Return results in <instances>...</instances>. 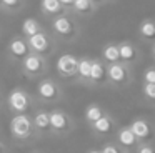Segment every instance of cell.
Masks as SVG:
<instances>
[{"label":"cell","mask_w":155,"mask_h":153,"mask_svg":"<svg viewBox=\"0 0 155 153\" xmlns=\"http://www.w3.org/2000/svg\"><path fill=\"white\" fill-rule=\"evenodd\" d=\"M88 153H100V151H97V150H92V151H88Z\"/></svg>","instance_id":"d6a6232c"},{"label":"cell","mask_w":155,"mask_h":153,"mask_svg":"<svg viewBox=\"0 0 155 153\" xmlns=\"http://www.w3.org/2000/svg\"><path fill=\"white\" fill-rule=\"evenodd\" d=\"M0 12H2V0H0Z\"/></svg>","instance_id":"836d02e7"},{"label":"cell","mask_w":155,"mask_h":153,"mask_svg":"<svg viewBox=\"0 0 155 153\" xmlns=\"http://www.w3.org/2000/svg\"><path fill=\"white\" fill-rule=\"evenodd\" d=\"M143 83H155V67H147L143 70Z\"/></svg>","instance_id":"484cf974"},{"label":"cell","mask_w":155,"mask_h":153,"mask_svg":"<svg viewBox=\"0 0 155 153\" xmlns=\"http://www.w3.org/2000/svg\"><path fill=\"white\" fill-rule=\"evenodd\" d=\"M4 151V146H2V143H0V153Z\"/></svg>","instance_id":"1f68e13d"},{"label":"cell","mask_w":155,"mask_h":153,"mask_svg":"<svg viewBox=\"0 0 155 153\" xmlns=\"http://www.w3.org/2000/svg\"><path fill=\"white\" fill-rule=\"evenodd\" d=\"M137 153H155V146L148 145V143H142L137 146Z\"/></svg>","instance_id":"4316f807"},{"label":"cell","mask_w":155,"mask_h":153,"mask_svg":"<svg viewBox=\"0 0 155 153\" xmlns=\"http://www.w3.org/2000/svg\"><path fill=\"white\" fill-rule=\"evenodd\" d=\"M50 27L54 35L57 38L64 40V42H74L80 35V23L72 12H65L62 15L52 18Z\"/></svg>","instance_id":"6da1fadb"},{"label":"cell","mask_w":155,"mask_h":153,"mask_svg":"<svg viewBox=\"0 0 155 153\" xmlns=\"http://www.w3.org/2000/svg\"><path fill=\"white\" fill-rule=\"evenodd\" d=\"M150 53H152V58L155 60V42L152 43V48H150Z\"/></svg>","instance_id":"4dcf8cb0"},{"label":"cell","mask_w":155,"mask_h":153,"mask_svg":"<svg viewBox=\"0 0 155 153\" xmlns=\"http://www.w3.org/2000/svg\"><path fill=\"white\" fill-rule=\"evenodd\" d=\"M37 95L40 96L42 100H47V102L57 100L58 96H60V88H58V85L54 82V80L45 78L37 85Z\"/></svg>","instance_id":"8fae6325"},{"label":"cell","mask_w":155,"mask_h":153,"mask_svg":"<svg viewBox=\"0 0 155 153\" xmlns=\"http://www.w3.org/2000/svg\"><path fill=\"white\" fill-rule=\"evenodd\" d=\"M142 93L148 102H155V83H143Z\"/></svg>","instance_id":"d4e9b609"},{"label":"cell","mask_w":155,"mask_h":153,"mask_svg":"<svg viewBox=\"0 0 155 153\" xmlns=\"http://www.w3.org/2000/svg\"><path fill=\"white\" fill-rule=\"evenodd\" d=\"M102 115H104V110H102L98 105H95V103L88 105L87 110H85V118H87V122H90V123L97 122Z\"/></svg>","instance_id":"603a6c76"},{"label":"cell","mask_w":155,"mask_h":153,"mask_svg":"<svg viewBox=\"0 0 155 153\" xmlns=\"http://www.w3.org/2000/svg\"><path fill=\"white\" fill-rule=\"evenodd\" d=\"M7 53L12 60H24L25 57L30 53V48H28V43L27 38L22 35H15L8 40L7 43Z\"/></svg>","instance_id":"8992f818"},{"label":"cell","mask_w":155,"mask_h":153,"mask_svg":"<svg viewBox=\"0 0 155 153\" xmlns=\"http://www.w3.org/2000/svg\"><path fill=\"white\" fill-rule=\"evenodd\" d=\"M102 62L104 63H117L120 62V55H118V43L108 42L102 48Z\"/></svg>","instance_id":"e0dca14e"},{"label":"cell","mask_w":155,"mask_h":153,"mask_svg":"<svg viewBox=\"0 0 155 153\" xmlns=\"http://www.w3.org/2000/svg\"><path fill=\"white\" fill-rule=\"evenodd\" d=\"M34 125L38 130H48L50 128V118H48V113L40 112L34 116Z\"/></svg>","instance_id":"cb8c5ba5"},{"label":"cell","mask_w":155,"mask_h":153,"mask_svg":"<svg viewBox=\"0 0 155 153\" xmlns=\"http://www.w3.org/2000/svg\"><path fill=\"white\" fill-rule=\"evenodd\" d=\"M90 68H92V58H78V65H77V76L82 82H88L90 78Z\"/></svg>","instance_id":"44dd1931"},{"label":"cell","mask_w":155,"mask_h":153,"mask_svg":"<svg viewBox=\"0 0 155 153\" xmlns=\"http://www.w3.org/2000/svg\"><path fill=\"white\" fill-rule=\"evenodd\" d=\"M92 125H94V130L97 133L107 135V133H110L112 128H114V120H112L108 115H102L100 118H98L97 122H94Z\"/></svg>","instance_id":"ffe728a7"},{"label":"cell","mask_w":155,"mask_h":153,"mask_svg":"<svg viewBox=\"0 0 155 153\" xmlns=\"http://www.w3.org/2000/svg\"><path fill=\"white\" fill-rule=\"evenodd\" d=\"M10 132L15 138H20V140L28 138V136H30V132H32L30 118H28L27 115H24V113L15 115L10 122Z\"/></svg>","instance_id":"ba28073f"},{"label":"cell","mask_w":155,"mask_h":153,"mask_svg":"<svg viewBox=\"0 0 155 153\" xmlns=\"http://www.w3.org/2000/svg\"><path fill=\"white\" fill-rule=\"evenodd\" d=\"M88 83H95V85L107 83V63H104L98 58H92V68H90Z\"/></svg>","instance_id":"7c38bea8"},{"label":"cell","mask_w":155,"mask_h":153,"mask_svg":"<svg viewBox=\"0 0 155 153\" xmlns=\"http://www.w3.org/2000/svg\"><path fill=\"white\" fill-rule=\"evenodd\" d=\"M108 2H110V0H108Z\"/></svg>","instance_id":"74e56055"},{"label":"cell","mask_w":155,"mask_h":153,"mask_svg":"<svg viewBox=\"0 0 155 153\" xmlns=\"http://www.w3.org/2000/svg\"><path fill=\"white\" fill-rule=\"evenodd\" d=\"M77 65H78L77 57L72 55V53H64L57 60V72L65 78H74V76H77Z\"/></svg>","instance_id":"9c48e42d"},{"label":"cell","mask_w":155,"mask_h":153,"mask_svg":"<svg viewBox=\"0 0 155 153\" xmlns=\"http://www.w3.org/2000/svg\"><path fill=\"white\" fill-rule=\"evenodd\" d=\"M153 62H155V60H153ZM153 67H155V65H153Z\"/></svg>","instance_id":"8d00e7d4"},{"label":"cell","mask_w":155,"mask_h":153,"mask_svg":"<svg viewBox=\"0 0 155 153\" xmlns=\"http://www.w3.org/2000/svg\"><path fill=\"white\" fill-rule=\"evenodd\" d=\"M67 10L60 5L58 0H40V13L45 17L47 20H52L55 17L65 13Z\"/></svg>","instance_id":"5bb4252c"},{"label":"cell","mask_w":155,"mask_h":153,"mask_svg":"<svg viewBox=\"0 0 155 153\" xmlns=\"http://www.w3.org/2000/svg\"><path fill=\"white\" fill-rule=\"evenodd\" d=\"M47 70V60L45 57L37 55V53H28L24 60H22V72L28 76H37Z\"/></svg>","instance_id":"5b68a950"},{"label":"cell","mask_w":155,"mask_h":153,"mask_svg":"<svg viewBox=\"0 0 155 153\" xmlns=\"http://www.w3.org/2000/svg\"><path fill=\"white\" fill-rule=\"evenodd\" d=\"M137 33L142 42L152 45L155 42V18H143L138 23Z\"/></svg>","instance_id":"4fadbf2b"},{"label":"cell","mask_w":155,"mask_h":153,"mask_svg":"<svg viewBox=\"0 0 155 153\" xmlns=\"http://www.w3.org/2000/svg\"><path fill=\"white\" fill-rule=\"evenodd\" d=\"M118 55H120V62L127 63L128 67H134L135 63L140 62L142 50L132 40H122L118 42Z\"/></svg>","instance_id":"277c9868"},{"label":"cell","mask_w":155,"mask_h":153,"mask_svg":"<svg viewBox=\"0 0 155 153\" xmlns=\"http://www.w3.org/2000/svg\"><path fill=\"white\" fill-rule=\"evenodd\" d=\"M117 140H118V143H120L122 146H125V148H132V146H135L138 143V140L135 138V135L132 133V130L128 128V126L118 130Z\"/></svg>","instance_id":"d6986e66"},{"label":"cell","mask_w":155,"mask_h":153,"mask_svg":"<svg viewBox=\"0 0 155 153\" xmlns=\"http://www.w3.org/2000/svg\"><path fill=\"white\" fill-rule=\"evenodd\" d=\"M124 153H130V151H124Z\"/></svg>","instance_id":"d590c367"},{"label":"cell","mask_w":155,"mask_h":153,"mask_svg":"<svg viewBox=\"0 0 155 153\" xmlns=\"http://www.w3.org/2000/svg\"><path fill=\"white\" fill-rule=\"evenodd\" d=\"M97 10L98 8H95L88 0H74L70 12L74 13L77 18H78V17H80V18H88V17H92Z\"/></svg>","instance_id":"9a60e30c"},{"label":"cell","mask_w":155,"mask_h":153,"mask_svg":"<svg viewBox=\"0 0 155 153\" xmlns=\"http://www.w3.org/2000/svg\"><path fill=\"white\" fill-rule=\"evenodd\" d=\"M88 2H90L92 5L95 7V8H100V7H104L105 3L108 2V0H88Z\"/></svg>","instance_id":"f546056e"},{"label":"cell","mask_w":155,"mask_h":153,"mask_svg":"<svg viewBox=\"0 0 155 153\" xmlns=\"http://www.w3.org/2000/svg\"><path fill=\"white\" fill-rule=\"evenodd\" d=\"M132 130V133L135 135V138L138 142H148L155 136V132H153V126L143 118H137L132 122V125L128 126Z\"/></svg>","instance_id":"30bf717a"},{"label":"cell","mask_w":155,"mask_h":153,"mask_svg":"<svg viewBox=\"0 0 155 153\" xmlns=\"http://www.w3.org/2000/svg\"><path fill=\"white\" fill-rule=\"evenodd\" d=\"M60 2V5L64 7L67 12H70V8H72V3H74V0H58Z\"/></svg>","instance_id":"f1b7e54d"},{"label":"cell","mask_w":155,"mask_h":153,"mask_svg":"<svg viewBox=\"0 0 155 153\" xmlns=\"http://www.w3.org/2000/svg\"><path fill=\"white\" fill-rule=\"evenodd\" d=\"M7 103L14 112L25 113L28 110V106H30V96H28V93L25 92V90L15 88V90H12V92L8 93Z\"/></svg>","instance_id":"52a82bcc"},{"label":"cell","mask_w":155,"mask_h":153,"mask_svg":"<svg viewBox=\"0 0 155 153\" xmlns=\"http://www.w3.org/2000/svg\"><path fill=\"white\" fill-rule=\"evenodd\" d=\"M48 118H50V128L55 130V132H67L70 128V120H68V116L65 113L58 112V110L48 113Z\"/></svg>","instance_id":"2e32d148"},{"label":"cell","mask_w":155,"mask_h":153,"mask_svg":"<svg viewBox=\"0 0 155 153\" xmlns=\"http://www.w3.org/2000/svg\"><path fill=\"white\" fill-rule=\"evenodd\" d=\"M132 82V67L124 62L107 65V83L114 86H125Z\"/></svg>","instance_id":"7a4b0ae2"},{"label":"cell","mask_w":155,"mask_h":153,"mask_svg":"<svg viewBox=\"0 0 155 153\" xmlns=\"http://www.w3.org/2000/svg\"><path fill=\"white\" fill-rule=\"evenodd\" d=\"M0 102H2V95H0Z\"/></svg>","instance_id":"e575fe53"},{"label":"cell","mask_w":155,"mask_h":153,"mask_svg":"<svg viewBox=\"0 0 155 153\" xmlns=\"http://www.w3.org/2000/svg\"><path fill=\"white\" fill-rule=\"evenodd\" d=\"M27 0H2V12L5 13H17L24 10Z\"/></svg>","instance_id":"7402d4cb"},{"label":"cell","mask_w":155,"mask_h":153,"mask_svg":"<svg viewBox=\"0 0 155 153\" xmlns=\"http://www.w3.org/2000/svg\"><path fill=\"white\" fill-rule=\"evenodd\" d=\"M100 153H120V150H118L115 145L108 143V145H105L104 148H102V151H100Z\"/></svg>","instance_id":"83f0119b"},{"label":"cell","mask_w":155,"mask_h":153,"mask_svg":"<svg viewBox=\"0 0 155 153\" xmlns=\"http://www.w3.org/2000/svg\"><path fill=\"white\" fill-rule=\"evenodd\" d=\"M27 43L32 53H37V55H42V57H48L55 50V40L45 32V28L42 32L35 33V35L28 37Z\"/></svg>","instance_id":"3957f363"},{"label":"cell","mask_w":155,"mask_h":153,"mask_svg":"<svg viewBox=\"0 0 155 153\" xmlns=\"http://www.w3.org/2000/svg\"><path fill=\"white\" fill-rule=\"evenodd\" d=\"M42 30H44V25H42L37 18H32V17L25 18L24 22H22V25H20V33H22V37H25V38H28V37L42 32Z\"/></svg>","instance_id":"ac0fdd59"}]
</instances>
